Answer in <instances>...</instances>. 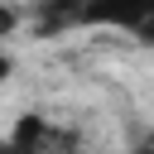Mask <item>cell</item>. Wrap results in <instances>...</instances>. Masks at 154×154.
<instances>
[{"mask_svg": "<svg viewBox=\"0 0 154 154\" xmlns=\"http://www.w3.org/2000/svg\"><path fill=\"white\" fill-rule=\"evenodd\" d=\"M0 154H87V149H82V140H77L67 125H58L53 116L24 111V116H14V125L5 130Z\"/></svg>", "mask_w": 154, "mask_h": 154, "instance_id": "cell-2", "label": "cell"}, {"mask_svg": "<svg viewBox=\"0 0 154 154\" xmlns=\"http://www.w3.org/2000/svg\"><path fill=\"white\" fill-rule=\"evenodd\" d=\"M10 72H14V58H10V53H0V82H5Z\"/></svg>", "mask_w": 154, "mask_h": 154, "instance_id": "cell-5", "label": "cell"}, {"mask_svg": "<svg viewBox=\"0 0 154 154\" xmlns=\"http://www.w3.org/2000/svg\"><path fill=\"white\" fill-rule=\"evenodd\" d=\"M77 5H82V0H34V5H29V19H34L38 34H63V29H72Z\"/></svg>", "mask_w": 154, "mask_h": 154, "instance_id": "cell-3", "label": "cell"}, {"mask_svg": "<svg viewBox=\"0 0 154 154\" xmlns=\"http://www.w3.org/2000/svg\"><path fill=\"white\" fill-rule=\"evenodd\" d=\"M72 29H120L140 48H154V0H82Z\"/></svg>", "mask_w": 154, "mask_h": 154, "instance_id": "cell-1", "label": "cell"}, {"mask_svg": "<svg viewBox=\"0 0 154 154\" xmlns=\"http://www.w3.org/2000/svg\"><path fill=\"white\" fill-rule=\"evenodd\" d=\"M19 24H24V10H19L14 0H0V38H10Z\"/></svg>", "mask_w": 154, "mask_h": 154, "instance_id": "cell-4", "label": "cell"}, {"mask_svg": "<svg viewBox=\"0 0 154 154\" xmlns=\"http://www.w3.org/2000/svg\"><path fill=\"white\" fill-rule=\"evenodd\" d=\"M130 154H154V140H144V144H135Z\"/></svg>", "mask_w": 154, "mask_h": 154, "instance_id": "cell-6", "label": "cell"}]
</instances>
